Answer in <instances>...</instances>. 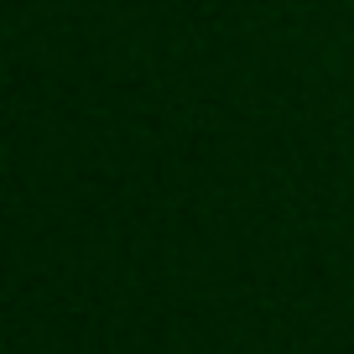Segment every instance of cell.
Segmentation results:
<instances>
[]
</instances>
